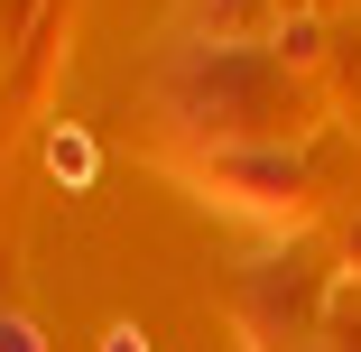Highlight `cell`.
<instances>
[{
  "instance_id": "1",
  "label": "cell",
  "mask_w": 361,
  "mask_h": 352,
  "mask_svg": "<svg viewBox=\"0 0 361 352\" xmlns=\"http://www.w3.org/2000/svg\"><path fill=\"white\" fill-rule=\"evenodd\" d=\"M213 186H241L232 204H297L306 167L287 149H223V158H213Z\"/></svg>"
},
{
  "instance_id": "2",
  "label": "cell",
  "mask_w": 361,
  "mask_h": 352,
  "mask_svg": "<svg viewBox=\"0 0 361 352\" xmlns=\"http://www.w3.org/2000/svg\"><path fill=\"white\" fill-rule=\"evenodd\" d=\"M47 167H56L65 186H84V176H93V139H84V130H56V139H47Z\"/></svg>"
},
{
  "instance_id": "3",
  "label": "cell",
  "mask_w": 361,
  "mask_h": 352,
  "mask_svg": "<svg viewBox=\"0 0 361 352\" xmlns=\"http://www.w3.org/2000/svg\"><path fill=\"white\" fill-rule=\"evenodd\" d=\"M185 19H195V28H213V47H223V37L250 19V0H185Z\"/></svg>"
},
{
  "instance_id": "4",
  "label": "cell",
  "mask_w": 361,
  "mask_h": 352,
  "mask_svg": "<svg viewBox=\"0 0 361 352\" xmlns=\"http://www.w3.org/2000/svg\"><path fill=\"white\" fill-rule=\"evenodd\" d=\"M0 352H47V343H37V324H28V315L0 306Z\"/></svg>"
},
{
  "instance_id": "5",
  "label": "cell",
  "mask_w": 361,
  "mask_h": 352,
  "mask_svg": "<svg viewBox=\"0 0 361 352\" xmlns=\"http://www.w3.org/2000/svg\"><path fill=\"white\" fill-rule=\"evenodd\" d=\"M102 352H149V334H139V324H111V334H102Z\"/></svg>"
}]
</instances>
